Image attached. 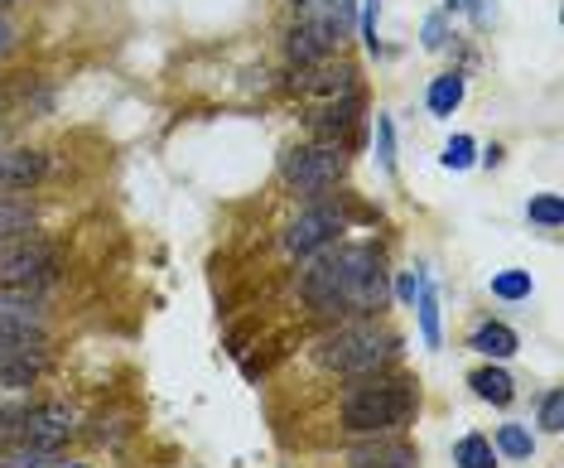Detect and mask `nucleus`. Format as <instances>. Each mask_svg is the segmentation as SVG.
<instances>
[{
    "mask_svg": "<svg viewBox=\"0 0 564 468\" xmlns=\"http://www.w3.org/2000/svg\"><path fill=\"white\" fill-rule=\"evenodd\" d=\"M299 304L328 324L348 319H386L391 309V261L386 242L362 237V242H333L299 261Z\"/></svg>",
    "mask_w": 564,
    "mask_h": 468,
    "instance_id": "1",
    "label": "nucleus"
},
{
    "mask_svg": "<svg viewBox=\"0 0 564 468\" xmlns=\"http://www.w3.org/2000/svg\"><path fill=\"white\" fill-rule=\"evenodd\" d=\"M420 382L405 367L367 372V377H343L338 386V425L348 440H372V435H410L420 420Z\"/></svg>",
    "mask_w": 564,
    "mask_h": 468,
    "instance_id": "2",
    "label": "nucleus"
},
{
    "mask_svg": "<svg viewBox=\"0 0 564 468\" xmlns=\"http://www.w3.org/2000/svg\"><path fill=\"white\" fill-rule=\"evenodd\" d=\"M309 358L328 377H367L405 362V333H396L386 319H348V324H328L314 338Z\"/></svg>",
    "mask_w": 564,
    "mask_h": 468,
    "instance_id": "3",
    "label": "nucleus"
},
{
    "mask_svg": "<svg viewBox=\"0 0 564 468\" xmlns=\"http://www.w3.org/2000/svg\"><path fill=\"white\" fill-rule=\"evenodd\" d=\"M68 271V251L44 232L25 237H0V285L5 290H39L49 295Z\"/></svg>",
    "mask_w": 564,
    "mask_h": 468,
    "instance_id": "4",
    "label": "nucleus"
},
{
    "mask_svg": "<svg viewBox=\"0 0 564 468\" xmlns=\"http://www.w3.org/2000/svg\"><path fill=\"white\" fill-rule=\"evenodd\" d=\"M343 179H348V145H338V140H309V145H295L280 155V184L299 193L304 203L328 198Z\"/></svg>",
    "mask_w": 564,
    "mask_h": 468,
    "instance_id": "5",
    "label": "nucleus"
},
{
    "mask_svg": "<svg viewBox=\"0 0 564 468\" xmlns=\"http://www.w3.org/2000/svg\"><path fill=\"white\" fill-rule=\"evenodd\" d=\"M352 232V203L348 193H328V198H314V203H304L299 208V218L280 232V247L290 261H309L314 251L333 247V242H343Z\"/></svg>",
    "mask_w": 564,
    "mask_h": 468,
    "instance_id": "6",
    "label": "nucleus"
},
{
    "mask_svg": "<svg viewBox=\"0 0 564 468\" xmlns=\"http://www.w3.org/2000/svg\"><path fill=\"white\" fill-rule=\"evenodd\" d=\"M78 435H82V415L73 411L68 401H29L25 406L20 444H34V449H54V454H63Z\"/></svg>",
    "mask_w": 564,
    "mask_h": 468,
    "instance_id": "7",
    "label": "nucleus"
},
{
    "mask_svg": "<svg viewBox=\"0 0 564 468\" xmlns=\"http://www.w3.org/2000/svg\"><path fill=\"white\" fill-rule=\"evenodd\" d=\"M343 39H348V29L338 25V20L299 15L295 25H290V34H285V58H290V68H314V63L338 54Z\"/></svg>",
    "mask_w": 564,
    "mask_h": 468,
    "instance_id": "8",
    "label": "nucleus"
},
{
    "mask_svg": "<svg viewBox=\"0 0 564 468\" xmlns=\"http://www.w3.org/2000/svg\"><path fill=\"white\" fill-rule=\"evenodd\" d=\"M54 329V304L39 290H5L0 285V333L20 338H49Z\"/></svg>",
    "mask_w": 564,
    "mask_h": 468,
    "instance_id": "9",
    "label": "nucleus"
},
{
    "mask_svg": "<svg viewBox=\"0 0 564 468\" xmlns=\"http://www.w3.org/2000/svg\"><path fill=\"white\" fill-rule=\"evenodd\" d=\"M290 92L295 97H343V92H357V68H352L348 58H323L314 68H295L290 73Z\"/></svg>",
    "mask_w": 564,
    "mask_h": 468,
    "instance_id": "10",
    "label": "nucleus"
},
{
    "mask_svg": "<svg viewBox=\"0 0 564 468\" xmlns=\"http://www.w3.org/2000/svg\"><path fill=\"white\" fill-rule=\"evenodd\" d=\"M362 111H367V97H362V87H357V92H343V97H328V102L314 107L304 121H309V136L314 140H338V145H348V136L357 131V121H362Z\"/></svg>",
    "mask_w": 564,
    "mask_h": 468,
    "instance_id": "11",
    "label": "nucleus"
},
{
    "mask_svg": "<svg viewBox=\"0 0 564 468\" xmlns=\"http://www.w3.org/2000/svg\"><path fill=\"white\" fill-rule=\"evenodd\" d=\"M348 468H420V444L410 435H372L348 444Z\"/></svg>",
    "mask_w": 564,
    "mask_h": 468,
    "instance_id": "12",
    "label": "nucleus"
},
{
    "mask_svg": "<svg viewBox=\"0 0 564 468\" xmlns=\"http://www.w3.org/2000/svg\"><path fill=\"white\" fill-rule=\"evenodd\" d=\"M463 348H468L478 362H511L516 353H521V333L511 329L507 319L483 314V319H473V329H468V338H463Z\"/></svg>",
    "mask_w": 564,
    "mask_h": 468,
    "instance_id": "13",
    "label": "nucleus"
},
{
    "mask_svg": "<svg viewBox=\"0 0 564 468\" xmlns=\"http://www.w3.org/2000/svg\"><path fill=\"white\" fill-rule=\"evenodd\" d=\"M49 155L29 145H0V193H29L44 184Z\"/></svg>",
    "mask_w": 564,
    "mask_h": 468,
    "instance_id": "14",
    "label": "nucleus"
},
{
    "mask_svg": "<svg viewBox=\"0 0 564 468\" xmlns=\"http://www.w3.org/2000/svg\"><path fill=\"white\" fill-rule=\"evenodd\" d=\"M468 391H473V401H483L492 411H507L516 401V377L507 372V362H478L468 372Z\"/></svg>",
    "mask_w": 564,
    "mask_h": 468,
    "instance_id": "15",
    "label": "nucleus"
},
{
    "mask_svg": "<svg viewBox=\"0 0 564 468\" xmlns=\"http://www.w3.org/2000/svg\"><path fill=\"white\" fill-rule=\"evenodd\" d=\"M415 329H420V343L430 353H444V300H439V285L434 276L420 280V295H415Z\"/></svg>",
    "mask_w": 564,
    "mask_h": 468,
    "instance_id": "16",
    "label": "nucleus"
},
{
    "mask_svg": "<svg viewBox=\"0 0 564 468\" xmlns=\"http://www.w3.org/2000/svg\"><path fill=\"white\" fill-rule=\"evenodd\" d=\"M492 449H497L502 464H531L540 449V435L531 430V420H502L492 430Z\"/></svg>",
    "mask_w": 564,
    "mask_h": 468,
    "instance_id": "17",
    "label": "nucleus"
},
{
    "mask_svg": "<svg viewBox=\"0 0 564 468\" xmlns=\"http://www.w3.org/2000/svg\"><path fill=\"white\" fill-rule=\"evenodd\" d=\"M34 362V367H54V338H20V333H0V367Z\"/></svg>",
    "mask_w": 564,
    "mask_h": 468,
    "instance_id": "18",
    "label": "nucleus"
},
{
    "mask_svg": "<svg viewBox=\"0 0 564 468\" xmlns=\"http://www.w3.org/2000/svg\"><path fill=\"white\" fill-rule=\"evenodd\" d=\"M463 97H468V78L463 73H439L430 83V92H425V107H430V116L434 121H449L458 107H463Z\"/></svg>",
    "mask_w": 564,
    "mask_h": 468,
    "instance_id": "19",
    "label": "nucleus"
},
{
    "mask_svg": "<svg viewBox=\"0 0 564 468\" xmlns=\"http://www.w3.org/2000/svg\"><path fill=\"white\" fill-rule=\"evenodd\" d=\"M39 232V208L25 193H0V237H25Z\"/></svg>",
    "mask_w": 564,
    "mask_h": 468,
    "instance_id": "20",
    "label": "nucleus"
},
{
    "mask_svg": "<svg viewBox=\"0 0 564 468\" xmlns=\"http://www.w3.org/2000/svg\"><path fill=\"white\" fill-rule=\"evenodd\" d=\"M449 459H454V468H502L497 449H492V435H483V430L458 435L454 449H449Z\"/></svg>",
    "mask_w": 564,
    "mask_h": 468,
    "instance_id": "21",
    "label": "nucleus"
},
{
    "mask_svg": "<svg viewBox=\"0 0 564 468\" xmlns=\"http://www.w3.org/2000/svg\"><path fill=\"white\" fill-rule=\"evenodd\" d=\"M487 295L497 304H526L536 295V276L531 271H521V266H507V271H492L487 280Z\"/></svg>",
    "mask_w": 564,
    "mask_h": 468,
    "instance_id": "22",
    "label": "nucleus"
},
{
    "mask_svg": "<svg viewBox=\"0 0 564 468\" xmlns=\"http://www.w3.org/2000/svg\"><path fill=\"white\" fill-rule=\"evenodd\" d=\"M526 222H531L536 232H545V237H555L564 227V198L560 193H531V198H526Z\"/></svg>",
    "mask_w": 564,
    "mask_h": 468,
    "instance_id": "23",
    "label": "nucleus"
},
{
    "mask_svg": "<svg viewBox=\"0 0 564 468\" xmlns=\"http://www.w3.org/2000/svg\"><path fill=\"white\" fill-rule=\"evenodd\" d=\"M531 425H536V435H564V386H545L540 391Z\"/></svg>",
    "mask_w": 564,
    "mask_h": 468,
    "instance_id": "24",
    "label": "nucleus"
},
{
    "mask_svg": "<svg viewBox=\"0 0 564 468\" xmlns=\"http://www.w3.org/2000/svg\"><path fill=\"white\" fill-rule=\"evenodd\" d=\"M439 165L449 169V174H468V169H478V140L473 136H449L444 140V155H439Z\"/></svg>",
    "mask_w": 564,
    "mask_h": 468,
    "instance_id": "25",
    "label": "nucleus"
},
{
    "mask_svg": "<svg viewBox=\"0 0 564 468\" xmlns=\"http://www.w3.org/2000/svg\"><path fill=\"white\" fill-rule=\"evenodd\" d=\"M29 396H15V391H0V449L20 444V420H25Z\"/></svg>",
    "mask_w": 564,
    "mask_h": 468,
    "instance_id": "26",
    "label": "nucleus"
},
{
    "mask_svg": "<svg viewBox=\"0 0 564 468\" xmlns=\"http://www.w3.org/2000/svg\"><path fill=\"white\" fill-rule=\"evenodd\" d=\"M376 169L396 179V121L386 111H376Z\"/></svg>",
    "mask_w": 564,
    "mask_h": 468,
    "instance_id": "27",
    "label": "nucleus"
},
{
    "mask_svg": "<svg viewBox=\"0 0 564 468\" xmlns=\"http://www.w3.org/2000/svg\"><path fill=\"white\" fill-rule=\"evenodd\" d=\"M299 15H323V20H338L343 29L357 25V0H295Z\"/></svg>",
    "mask_w": 564,
    "mask_h": 468,
    "instance_id": "28",
    "label": "nucleus"
},
{
    "mask_svg": "<svg viewBox=\"0 0 564 468\" xmlns=\"http://www.w3.org/2000/svg\"><path fill=\"white\" fill-rule=\"evenodd\" d=\"M58 454L54 449H34V444H10L0 449V468H54Z\"/></svg>",
    "mask_w": 564,
    "mask_h": 468,
    "instance_id": "29",
    "label": "nucleus"
},
{
    "mask_svg": "<svg viewBox=\"0 0 564 468\" xmlns=\"http://www.w3.org/2000/svg\"><path fill=\"white\" fill-rule=\"evenodd\" d=\"M376 20H381V0H357V34H362V49L372 58H386V44L376 39Z\"/></svg>",
    "mask_w": 564,
    "mask_h": 468,
    "instance_id": "30",
    "label": "nucleus"
},
{
    "mask_svg": "<svg viewBox=\"0 0 564 468\" xmlns=\"http://www.w3.org/2000/svg\"><path fill=\"white\" fill-rule=\"evenodd\" d=\"M430 276L425 266L420 271H391V304H401V309H410L415 304V295H420V280Z\"/></svg>",
    "mask_w": 564,
    "mask_h": 468,
    "instance_id": "31",
    "label": "nucleus"
},
{
    "mask_svg": "<svg viewBox=\"0 0 564 468\" xmlns=\"http://www.w3.org/2000/svg\"><path fill=\"white\" fill-rule=\"evenodd\" d=\"M82 435H87V440L92 444H121L126 440V435H131V425H126V420H121V415H97V420H92V430H82Z\"/></svg>",
    "mask_w": 564,
    "mask_h": 468,
    "instance_id": "32",
    "label": "nucleus"
},
{
    "mask_svg": "<svg viewBox=\"0 0 564 468\" xmlns=\"http://www.w3.org/2000/svg\"><path fill=\"white\" fill-rule=\"evenodd\" d=\"M449 39H454V34H449V15L434 10L430 20H425V29H420V44H425L430 54H439V49H449Z\"/></svg>",
    "mask_w": 564,
    "mask_h": 468,
    "instance_id": "33",
    "label": "nucleus"
},
{
    "mask_svg": "<svg viewBox=\"0 0 564 468\" xmlns=\"http://www.w3.org/2000/svg\"><path fill=\"white\" fill-rule=\"evenodd\" d=\"M463 10L473 15V25H478V29H487L492 20H497V0H468Z\"/></svg>",
    "mask_w": 564,
    "mask_h": 468,
    "instance_id": "34",
    "label": "nucleus"
},
{
    "mask_svg": "<svg viewBox=\"0 0 564 468\" xmlns=\"http://www.w3.org/2000/svg\"><path fill=\"white\" fill-rule=\"evenodd\" d=\"M502 160H507V145H497V140H492V145H478V169L492 174V169H502Z\"/></svg>",
    "mask_w": 564,
    "mask_h": 468,
    "instance_id": "35",
    "label": "nucleus"
},
{
    "mask_svg": "<svg viewBox=\"0 0 564 468\" xmlns=\"http://www.w3.org/2000/svg\"><path fill=\"white\" fill-rule=\"evenodd\" d=\"M10 49H15V25H10V20L0 15V58L10 54Z\"/></svg>",
    "mask_w": 564,
    "mask_h": 468,
    "instance_id": "36",
    "label": "nucleus"
},
{
    "mask_svg": "<svg viewBox=\"0 0 564 468\" xmlns=\"http://www.w3.org/2000/svg\"><path fill=\"white\" fill-rule=\"evenodd\" d=\"M54 468H92V464H82V459H68V454H58Z\"/></svg>",
    "mask_w": 564,
    "mask_h": 468,
    "instance_id": "37",
    "label": "nucleus"
},
{
    "mask_svg": "<svg viewBox=\"0 0 564 468\" xmlns=\"http://www.w3.org/2000/svg\"><path fill=\"white\" fill-rule=\"evenodd\" d=\"M463 5L468 0H444V15H463Z\"/></svg>",
    "mask_w": 564,
    "mask_h": 468,
    "instance_id": "38",
    "label": "nucleus"
},
{
    "mask_svg": "<svg viewBox=\"0 0 564 468\" xmlns=\"http://www.w3.org/2000/svg\"><path fill=\"white\" fill-rule=\"evenodd\" d=\"M0 5H15V0H0Z\"/></svg>",
    "mask_w": 564,
    "mask_h": 468,
    "instance_id": "39",
    "label": "nucleus"
}]
</instances>
